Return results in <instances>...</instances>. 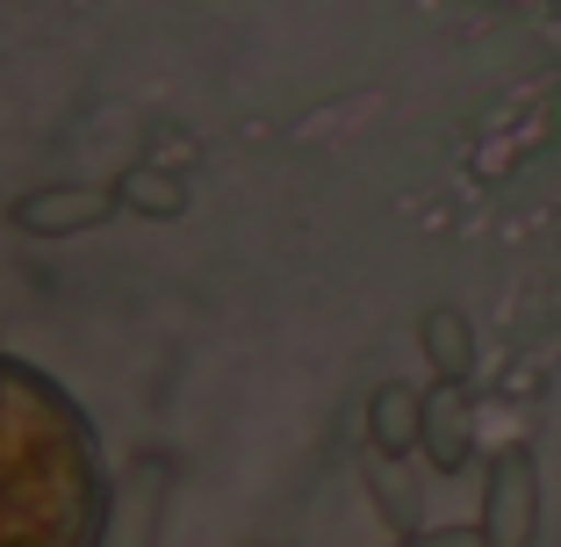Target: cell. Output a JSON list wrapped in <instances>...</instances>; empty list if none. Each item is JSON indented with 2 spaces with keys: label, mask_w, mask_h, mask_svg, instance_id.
I'll return each mask as SVG.
<instances>
[{
  "label": "cell",
  "mask_w": 561,
  "mask_h": 547,
  "mask_svg": "<svg viewBox=\"0 0 561 547\" xmlns=\"http://www.w3.org/2000/svg\"><path fill=\"white\" fill-rule=\"evenodd\" d=\"M476 533H482V547H533L540 540V461H533V447L490 454Z\"/></svg>",
  "instance_id": "obj_2"
},
{
  "label": "cell",
  "mask_w": 561,
  "mask_h": 547,
  "mask_svg": "<svg viewBox=\"0 0 561 547\" xmlns=\"http://www.w3.org/2000/svg\"><path fill=\"white\" fill-rule=\"evenodd\" d=\"M101 209H108L101 195H66V187H58V195H36L30 209H22V224H36V231H58V224H94Z\"/></svg>",
  "instance_id": "obj_7"
},
{
  "label": "cell",
  "mask_w": 561,
  "mask_h": 547,
  "mask_svg": "<svg viewBox=\"0 0 561 547\" xmlns=\"http://www.w3.org/2000/svg\"><path fill=\"white\" fill-rule=\"evenodd\" d=\"M417 454H425L439 476H461L468 468V454H476V411H468L461 381L425 389V440H417Z\"/></svg>",
  "instance_id": "obj_3"
},
{
  "label": "cell",
  "mask_w": 561,
  "mask_h": 547,
  "mask_svg": "<svg viewBox=\"0 0 561 547\" xmlns=\"http://www.w3.org/2000/svg\"><path fill=\"white\" fill-rule=\"evenodd\" d=\"M108 518V476L87 411L0 353V547H94Z\"/></svg>",
  "instance_id": "obj_1"
},
{
  "label": "cell",
  "mask_w": 561,
  "mask_h": 547,
  "mask_svg": "<svg viewBox=\"0 0 561 547\" xmlns=\"http://www.w3.org/2000/svg\"><path fill=\"white\" fill-rule=\"evenodd\" d=\"M367 498H375V512L397 533H425V498H417V482L403 476L397 454H375L367 461Z\"/></svg>",
  "instance_id": "obj_6"
},
{
  "label": "cell",
  "mask_w": 561,
  "mask_h": 547,
  "mask_svg": "<svg viewBox=\"0 0 561 547\" xmlns=\"http://www.w3.org/2000/svg\"><path fill=\"white\" fill-rule=\"evenodd\" d=\"M389 547H482L476 526H425V533H397Z\"/></svg>",
  "instance_id": "obj_8"
},
{
  "label": "cell",
  "mask_w": 561,
  "mask_h": 547,
  "mask_svg": "<svg viewBox=\"0 0 561 547\" xmlns=\"http://www.w3.org/2000/svg\"><path fill=\"white\" fill-rule=\"evenodd\" d=\"M367 440H375V454H417V440H425V389H411V381H381L375 403H367Z\"/></svg>",
  "instance_id": "obj_4"
},
{
  "label": "cell",
  "mask_w": 561,
  "mask_h": 547,
  "mask_svg": "<svg viewBox=\"0 0 561 547\" xmlns=\"http://www.w3.org/2000/svg\"><path fill=\"white\" fill-rule=\"evenodd\" d=\"M417 346H425V361H432L439 381H468L476 375V324H468L461 310H425Z\"/></svg>",
  "instance_id": "obj_5"
}]
</instances>
